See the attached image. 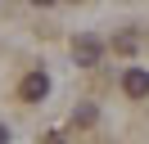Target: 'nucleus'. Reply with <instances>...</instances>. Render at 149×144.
Instances as JSON below:
<instances>
[{
  "label": "nucleus",
  "mask_w": 149,
  "mask_h": 144,
  "mask_svg": "<svg viewBox=\"0 0 149 144\" xmlns=\"http://www.w3.org/2000/svg\"><path fill=\"white\" fill-rule=\"evenodd\" d=\"M45 95H50V77L45 72H27V77L18 81V99L23 104H41Z\"/></svg>",
  "instance_id": "f257e3e1"
},
{
  "label": "nucleus",
  "mask_w": 149,
  "mask_h": 144,
  "mask_svg": "<svg viewBox=\"0 0 149 144\" xmlns=\"http://www.w3.org/2000/svg\"><path fill=\"white\" fill-rule=\"evenodd\" d=\"M122 90H127L131 99H145V95H149V72H145V68H131L127 77H122Z\"/></svg>",
  "instance_id": "7ed1b4c3"
},
{
  "label": "nucleus",
  "mask_w": 149,
  "mask_h": 144,
  "mask_svg": "<svg viewBox=\"0 0 149 144\" xmlns=\"http://www.w3.org/2000/svg\"><path fill=\"white\" fill-rule=\"evenodd\" d=\"M5 140H9V131H5V126H0V144H5Z\"/></svg>",
  "instance_id": "20e7f679"
},
{
  "label": "nucleus",
  "mask_w": 149,
  "mask_h": 144,
  "mask_svg": "<svg viewBox=\"0 0 149 144\" xmlns=\"http://www.w3.org/2000/svg\"><path fill=\"white\" fill-rule=\"evenodd\" d=\"M32 5H54V0H32Z\"/></svg>",
  "instance_id": "39448f33"
},
{
  "label": "nucleus",
  "mask_w": 149,
  "mask_h": 144,
  "mask_svg": "<svg viewBox=\"0 0 149 144\" xmlns=\"http://www.w3.org/2000/svg\"><path fill=\"white\" fill-rule=\"evenodd\" d=\"M100 54H104V41H100V36H77V41H72V59L81 63V68L100 63Z\"/></svg>",
  "instance_id": "f03ea898"
}]
</instances>
